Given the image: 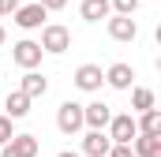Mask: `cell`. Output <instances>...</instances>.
<instances>
[{
	"mask_svg": "<svg viewBox=\"0 0 161 157\" xmlns=\"http://www.w3.org/2000/svg\"><path fill=\"white\" fill-rule=\"evenodd\" d=\"M131 105H135L139 112H150V109H154V90H146V86H135V94H131Z\"/></svg>",
	"mask_w": 161,
	"mask_h": 157,
	"instance_id": "e0dca14e",
	"label": "cell"
},
{
	"mask_svg": "<svg viewBox=\"0 0 161 157\" xmlns=\"http://www.w3.org/2000/svg\"><path fill=\"white\" fill-rule=\"evenodd\" d=\"M41 142L34 138V135H15L4 150H0V157H38Z\"/></svg>",
	"mask_w": 161,
	"mask_h": 157,
	"instance_id": "5b68a950",
	"label": "cell"
},
{
	"mask_svg": "<svg viewBox=\"0 0 161 157\" xmlns=\"http://www.w3.org/2000/svg\"><path fill=\"white\" fill-rule=\"evenodd\" d=\"M41 41H30V38H23V41H15V49H11V60L19 64V68H26V71H34L41 64Z\"/></svg>",
	"mask_w": 161,
	"mask_h": 157,
	"instance_id": "3957f363",
	"label": "cell"
},
{
	"mask_svg": "<svg viewBox=\"0 0 161 157\" xmlns=\"http://www.w3.org/2000/svg\"><path fill=\"white\" fill-rule=\"evenodd\" d=\"M109 138H113L116 146H131V138H139V120H131V112L113 116V123H109Z\"/></svg>",
	"mask_w": 161,
	"mask_h": 157,
	"instance_id": "277c9868",
	"label": "cell"
},
{
	"mask_svg": "<svg viewBox=\"0 0 161 157\" xmlns=\"http://www.w3.org/2000/svg\"><path fill=\"white\" fill-rule=\"evenodd\" d=\"M8 11H19V0H0V15H8Z\"/></svg>",
	"mask_w": 161,
	"mask_h": 157,
	"instance_id": "7402d4cb",
	"label": "cell"
},
{
	"mask_svg": "<svg viewBox=\"0 0 161 157\" xmlns=\"http://www.w3.org/2000/svg\"><path fill=\"white\" fill-rule=\"evenodd\" d=\"M101 82H105V75H101V68H97V64H82L79 71H75V86L86 90V94L101 90Z\"/></svg>",
	"mask_w": 161,
	"mask_h": 157,
	"instance_id": "ba28073f",
	"label": "cell"
},
{
	"mask_svg": "<svg viewBox=\"0 0 161 157\" xmlns=\"http://www.w3.org/2000/svg\"><path fill=\"white\" fill-rule=\"evenodd\" d=\"M139 135L161 138V112H158V109H150V112H142V116H139Z\"/></svg>",
	"mask_w": 161,
	"mask_h": 157,
	"instance_id": "9a60e30c",
	"label": "cell"
},
{
	"mask_svg": "<svg viewBox=\"0 0 161 157\" xmlns=\"http://www.w3.org/2000/svg\"><path fill=\"white\" fill-rule=\"evenodd\" d=\"M154 38H158V45H161V26H158V30H154Z\"/></svg>",
	"mask_w": 161,
	"mask_h": 157,
	"instance_id": "cb8c5ba5",
	"label": "cell"
},
{
	"mask_svg": "<svg viewBox=\"0 0 161 157\" xmlns=\"http://www.w3.org/2000/svg\"><path fill=\"white\" fill-rule=\"evenodd\" d=\"M45 15H49V11H45L41 4H26V8L15 11V23H19L23 30H38L41 23H45Z\"/></svg>",
	"mask_w": 161,
	"mask_h": 157,
	"instance_id": "30bf717a",
	"label": "cell"
},
{
	"mask_svg": "<svg viewBox=\"0 0 161 157\" xmlns=\"http://www.w3.org/2000/svg\"><path fill=\"white\" fill-rule=\"evenodd\" d=\"M158 71H161V56H158Z\"/></svg>",
	"mask_w": 161,
	"mask_h": 157,
	"instance_id": "484cf974",
	"label": "cell"
},
{
	"mask_svg": "<svg viewBox=\"0 0 161 157\" xmlns=\"http://www.w3.org/2000/svg\"><path fill=\"white\" fill-rule=\"evenodd\" d=\"M113 8H116V15H131L139 8V0H113Z\"/></svg>",
	"mask_w": 161,
	"mask_h": 157,
	"instance_id": "d6986e66",
	"label": "cell"
},
{
	"mask_svg": "<svg viewBox=\"0 0 161 157\" xmlns=\"http://www.w3.org/2000/svg\"><path fill=\"white\" fill-rule=\"evenodd\" d=\"M45 11H60V8H68V0H38Z\"/></svg>",
	"mask_w": 161,
	"mask_h": 157,
	"instance_id": "ffe728a7",
	"label": "cell"
},
{
	"mask_svg": "<svg viewBox=\"0 0 161 157\" xmlns=\"http://www.w3.org/2000/svg\"><path fill=\"white\" fill-rule=\"evenodd\" d=\"M19 90L34 101V97H45V90H49V78L45 75H38V71H26L23 75V82H19Z\"/></svg>",
	"mask_w": 161,
	"mask_h": 157,
	"instance_id": "7c38bea8",
	"label": "cell"
},
{
	"mask_svg": "<svg viewBox=\"0 0 161 157\" xmlns=\"http://www.w3.org/2000/svg\"><path fill=\"white\" fill-rule=\"evenodd\" d=\"M56 157H82V154H75V150H60Z\"/></svg>",
	"mask_w": 161,
	"mask_h": 157,
	"instance_id": "603a6c76",
	"label": "cell"
},
{
	"mask_svg": "<svg viewBox=\"0 0 161 157\" xmlns=\"http://www.w3.org/2000/svg\"><path fill=\"white\" fill-rule=\"evenodd\" d=\"M4 38H8V34H4V26H0V45H4Z\"/></svg>",
	"mask_w": 161,
	"mask_h": 157,
	"instance_id": "d4e9b609",
	"label": "cell"
},
{
	"mask_svg": "<svg viewBox=\"0 0 161 157\" xmlns=\"http://www.w3.org/2000/svg\"><path fill=\"white\" fill-rule=\"evenodd\" d=\"M109 123H113V109H109L105 101H90V105H86V127H90V131H105Z\"/></svg>",
	"mask_w": 161,
	"mask_h": 157,
	"instance_id": "52a82bcc",
	"label": "cell"
},
{
	"mask_svg": "<svg viewBox=\"0 0 161 157\" xmlns=\"http://www.w3.org/2000/svg\"><path fill=\"white\" fill-rule=\"evenodd\" d=\"M56 127H60L64 135L82 131V127H86V105H79V101H64V105L56 109Z\"/></svg>",
	"mask_w": 161,
	"mask_h": 157,
	"instance_id": "6da1fadb",
	"label": "cell"
},
{
	"mask_svg": "<svg viewBox=\"0 0 161 157\" xmlns=\"http://www.w3.org/2000/svg\"><path fill=\"white\" fill-rule=\"evenodd\" d=\"M131 78H135L131 64H113V68L105 71V82H109L113 90H131Z\"/></svg>",
	"mask_w": 161,
	"mask_h": 157,
	"instance_id": "8fae6325",
	"label": "cell"
},
{
	"mask_svg": "<svg viewBox=\"0 0 161 157\" xmlns=\"http://www.w3.org/2000/svg\"><path fill=\"white\" fill-rule=\"evenodd\" d=\"M135 157H161V138L139 135V138H135Z\"/></svg>",
	"mask_w": 161,
	"mask_h": 157,
	"instance_id": "2e32d148",
	"label": "cell"
},
{
	"mask_svg": "<svg viewBox=\"0 0 161 157\" xmlns=\"http://www.w3.org/2000/svg\"><path fill=\"white\" fill-rule=\"evenodd\" d=\"M135 34H139V26H135L131 15H116V19H109V38H113V41H135Z\"/></svg>",
	"mask_w": 161,
	"mask_h": 157,
	"instance_id": "9c48e42d",
	"label": "cell"
},
{
	"mask_svg": "<svg viewBox=\"0 0 161 157\" xmlns=\"http://www.w3.org/2000/svg\"><path fill=\"white\" fill-rule=\"evenodd\" d=\"M79 11H82V19H86V23H101V19L113 11V0H82Z\"/></svg>",
	"mask_w": 161,
	"mask_h": 157,
	"instance_id": "4fadbf2b",
	"label": "cell"
},
{
	"mask_svg": "<svg viewBox=\"0 0 161 157\" xmlns=\"http://www.w3.org/2000/svg\"><path fill=\"white\" fill-rule=\"evenodd\" d=\"M4 109H8V116H11V120H23L26 112H30V97H26L23 90H15V94L4 97Z\"/></svg>",
	"mask_w": 161,
	"mask_h": 157,
	"instance_id": "5bb4252c",
	"label": "cell"
},
{
	"mask_svg": "<svg viewBox=\"0 0 161 157\" xmlns=\"http://www.w3.org/2000/svg\"><path fill=\"white\" fill-rule=\"evenodd\" d=\"M113 146H116V142H113L105 131H86V138H82V154L86 157H109Z\"/></svg>",
	"mask_w": 161,
	"mask_h": 157,
	"instance_id": "8992f818",
	"label": "cell"
},
{
	"mask_svg": "<svg viewBox=\"0 0 161 157\" xmlns=\"http://www.w3.org/2000/svg\"><path fill=\"white\" fill-rule=\"evenodd\" d=\"M41 49H45V52H68V49H71V30L60 26V23H49V26L41 30Z\"/></svg>",
	"mask_w": 161,
	"mask_h": 157,
	"instance_id": "7a4b0ae2",
	"label": "cell"
},
{
	"mask_svg": "<svg viewBox=\"0 0 161 157\" xmlns=\"http://www.w3.org/2000/svg\"><path fill=\"white\" fill-rule=\"evenodd\" d=\"M11 138H15V131H11V116H0V150H4Z\"/></svg>",
	"mask_w": 161,
	"mask_h": 157,
	"instance_id": "ac0fdd59",
	"label": "cell"
},
{
	"mask_svg": "<svg viewBox=\"0 0 161 157\" xmlns=\"http://www.w3.org/2000/svg\"><path fill=\"white\" fill-rule=\"evenodd\" d=\"M109 157H135V146H113Z\"/></svg>",
	"mask_w": 161,
	"mask_h": 157,
	"instance_id": "44dd1931",
	"label": "cell"
}]
</instances>
